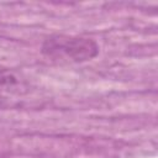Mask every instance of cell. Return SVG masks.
I'll use <instances>...</instances> for the list:
<instances>
[{
    "mask_svg": "<svg viewBox=\"0 0 158 158\" xmlns=\"http://www.w3.org/2000/svg\"><path fill=\"white\" fill-rule=\"evenodd\" d=\"M42 52L56 60L79 63L96 57L99 53V46L91 38L56 35L44 41Z\"/></svg>",
    "mask_w": 158,
    "mask_h": 158,
    "instance_id": "1",
    "label": "cell"
}]
</instances>
